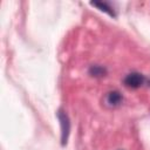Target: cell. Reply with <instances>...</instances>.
<instances>
[{"instance_id":"obj_1","label":"cell","mask_w":150,"mask_h":150,"mask_svg":"<svg viewBox=\"0 0 150 150\" xmlns=\"http://www.w3.org/2000/svg\"><path fill=\"white\" fill-rule=\"evenodd\" d=\"M57 116H59V120H60V123H61V134H62V144H66L67 143V138H68V135H69V130H70V123H69V118L67 116L66 112H63L62 110H60L57 112Z\"/></svg>"},{"instance_id":"obj_2","label":"cell","mask_w":150,"mask_h":150,"mask_svg":"<svg viewBox=\"0 0 150 150\" xmlns=\"http://www.w3.org/2000/svg\"><path fill=\"white\" fill-rule=\"evenodd\" d=\"M143 83H144V76L139 73H130L124 79V84L128 88L136 89V88L141 87Z\"/></svg>"},{"instance_id":"obj_3","label":"cell","mask_w":150,"mask_h":150,"mask_svg":"<svg viewBox=\"0 0 150 150\" xmlns=\"http://www.w3.org/2000/svg\"><path fill=\"white\" fill-rule=\"evenodd\" d=\"M122 95L118 93V91H110L107 96V102L110 104V105H118L121 102H122Z\"/></svg>"},{"instance_id":"obj_4","label":"cell","mask_w":150,"mask_h":150,"mask_svg":"<svg viewBox=\"0 0 150 150\" xmlns=\"http://www.w3.org/2000/svg\"><path fill=\"white\" fill-rule=\"evenodd\" d=\"M91 5L93 6H96V7H98L101 11H104V12H107V13H109L110 15H112V16H115V13H114V11H112V8L107 4V2H91Z\"/></svg>"},{"instance_id":"obj_5","label":"cell","mask_w":150,"mask_h":150,"mask_svg":"<svg viewBox=\"0 0 150 150\" xmlns=\"http://www.w3.org/2000/svg\"><path fill=\"white\" fill-rule=\"evenodd\" d=\"M105 73V70L102 68V67H98V66H94L90 68V74L95 75V76H101Z\"/></svg>"}]
</instances>
